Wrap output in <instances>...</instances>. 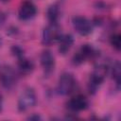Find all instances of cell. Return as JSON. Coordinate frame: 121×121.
Returning a JSON list of instances; mask_svg holds the SVG:
<instances>
[{"label": "cell", "mask_w": 121, "mask_h": 121, "mask_svg": "<svg viewBox=\"0 0 121 121\" xmlns=\"http://www.w3.org/2000/svg\"><path fill=\"white\" fill-rule=\"evenodd\" d=\"M109 72V66L106 63H98L92 74L90 75L88 81V91L91 95H95L103 81L106 78V76Z\"/></svg>", "instance_id": "obj_1"}, {"label": "cell", "mask_w": 121, "mask_h": 121, "mask_svg": "<svg viewBox=\"0 0 121 121\" xmlns=\"http://www.w3.org/2000/svg\"><path fill=\"white\" fill-rule=\"evenodd\" d=\"M78 83L75 77L71 73H63L60 75L58 80L57 92L60 95H69L75 92Z\"/></svg>", "instance_id": "obj_2"}, {"label": "cell", "mask_w": 121, "mask_h": 121, "mask_svg": "<svg viewBox=\"0 0 121 121\" xmlns=\"http://www.w3.org/2000/svg\"><path fill=\"white\" fill-rule=\"evenodd\" d=\"M62 35L61 28L58 23H49V25L43 28L42 34V43L43 45H50L58 42Z\"/></svg>", "instance_id": "obj_3"}, {"label": "cell", "mask_w": 121, "mask_h": 121, "mask_svg": "<svg viewBox=\"0 0 121 121\" xmlns=\"http://www.w3.org/2000/svg\"><path fill=\"white\" fill-rule=\"evenodd\" d=\"M37 102V95L33 88H26L18 97L17 108L19 112H26L35 106Z\"/></svg>", "instance_id": "obj_4"}, {"label": "cell", "mask_w": 121, "mask_h": 121, "mask_svg": "<svg viewBox=\"0 0 121 121\" xmlns=\"http://www.w3.org/2000/svg\"><path fill=\"white\" fill-rule=\"evenodd\" d=\"M97 56V51L91 44H82L74 54L72 62L75 65H79L88 60H93Z\"/></svg>", "instance_id": "obj_5"}, {"label": "cell", "mask_w": 121, "mask_h": 121, "mask_svg": "<svg viewBox=\"0 0 121 121\" xmlns=\"http://www.w3.org/2000/svg\"><path fill=\"white\" fill-rule=\"evenodd\" d=\"M18 77L10 66H4L0 71V83L6 90H12L16 87Z\"/></svg>", "instance_id": "obj_6"}, {"label": "cell", "mask_w": 121, "mask_h": 121, "mask_svg": "<svg viewBox=\"0 0 121 121\" xmlns=\"http://www.w3.org/2000/svg\"><path fill=\"white\" fill-rule=\"evenodd\" d=\"M72 25L76 32L81 36H87L93 31V23L84 16L73 17Z\"/></svg>", "instance_id": "obj_7"}, {"label": "cell", "mask_w": 121, "mask_h": 121, "mask_svg": "<svg viewBox=\"0 0 121 121\" xmlns=\"http://www.w3.org/2000/svg\"><path fill=\"white\" fill-rule=\"evenodd\" d=\"M88 105H89L88 99L86 98L85 95L80 94H78L72 96L66 104L67 109L72 112H78L84 111L88 108Z\"/></svg>", "instance_id": "obj_8"}, {"label": "cell", "mask_w": 121, "mask_h": 121, "mask_svg": "<svg viewBox=\"0 0 121 121\" xmlns=\"http://www.w3.org/2000/svg\"><path fill=\"white\" fill-rule=\"evenodd\" d=\"M37 13L36 6L29 0L22 2L18 10V17L22 21H28L35 17Z\"/></svg>", "instance_id": "obj_9"}, {"label": "cell", "mask_w": 121, "mask_h": 121, "mask_svg": "<svg viewBox=\"0 0 121 121\" xmlns=\"http://www.w3.org/2000/svg\"><path fill=\"white\" fill-rule=\"evenodd\" d=\"M40 61H41V65L43 67L44 75L49 76L54 71L55 65H56L55 57L52 54V52L50 50H43L41 54Z\"/></svg>", "instance_id": "obj_10"}, {"label": "cell", "mask_w": 121, "mask_h": 121, "mask_svg": "<svg viewBox=\"0 0 121 121\" xmlns=\"http://www.w3.org/2000/svg\"><path fill=\"white\" fill-rule=\"evenodd\" d=\"M59 43V52L61 55L67 54L74 44V37L71 34H62L58 41Z\"/></svg>", "instance_id": "obj_11"}, {"label": "cell", "mask_w": 121, "mask_h": 121, "mask_svg": "<svg viewBox=\"0 0 121 121\" xmlns=\"http://www.w3.org/2000/svg\"><path fill=\"white\" fill-rule=\"evenodd\" d=\"M17 65H18V71L21 75H29L34 69L33 62L30 60L26 59L25 56L18 59Z\"/></svg>", "instance_id": "obj_12"}, {"label": "cell", "mask_w": 121, "mask_h": 121, "mask_svg": "<svg viewBox=\"0 0 121 121\" xmlns=\"http://www.w3.org/2000/svg\"><path fill=\"white\" fill-rule=\"evenodd\" d=\"M60 5L58 3L52 4L51 6H49V8L47 9L46 11V16L48 19L49 23H58L59 22V18H60Z\"/></svg>", "instance_id": "obj_13"}, {"label": "cell", "mask_w": 121, "mask_h": 121, "mask_svg": "<svg viewBox=\"0 0 121 121\" xmlns=\"http://www.w3.org/2000/svg\"><path fill=\"white\" fill-rule=\"evenodd\" d=\"M120 75H121L120 62L117 60L112 66V79L114 80L117 89H119V86H120Z\"/></svg>", "instance_id": "obj_14"}, {"label": "cell", "mask_w": 121, "mask_h": 121, "mask_svg": "<svg viewBox=\"0 0 121 121\" xmlns=\"http://www.w3.org/2000/svg\"><path fill=\"white\" fill-rule=\"evenodd\" d=\"M110 43L111 45L117 51L120 50V46H121V38H120V34L116 33V34H112L110 38Z\"/></svg>", "instance_id": "obj_15"}, {"label": "cell", "mask_w": 121, "mask_h": 121, "mask_svg": "<svg viewBox=\"0 0 121 121\" xmlns=\"http://www.w3.org/2000/svg\"><path fill=\"white\" fill-rule=\"evenodd\" d=\"M11 53L17 58V59H20L22 57H24V50L22 47H20L19 45H13L11 47Z\"/></svg>", "instance_id": "obj_16"}, {"label": "cell", "mask_w": 121, "mask_h": 121, "mask_svg": "<svg viewBox=\"0 0 121 121\" xmlns=\"http://www.w3.org/2000/svg\"><path fill=\"white\" fill-rule=\"evenodd\" d=\"M6 14L3 12V11H1L0 10V26H2L4 24H5V22H6Z\"/></svg>", "instance_id": "obj_17"}, {"label": "cell", "mask_w": 121, "mask_h": 121, "mask_svg": "<svg viewBox=\"0 0 121 121\" xmlns=\"http://www.w3.org/2000/svg\"><path fill=\"white\" fill-rule=\"evenodd\" d=\"M27 119H28V120H41L42 118H41V116L38 115V114H32V115H30Z\"/></svg>", "instance_id": "obj_18"}, {"label": "cell", "mask_w": 121, "mask_h": 121, "mask_svg": "<svg viewBox=\"0 0 121 121\" xmlns=\"http://www.w3.org/2000/svg\"><path fill=\"white\" fill-rule=\"evenodd\" d=\"M2 107H3V96L0 94V112L2 111Z\"/></svg>", "instance_id": "obj_19"}, {"label": "cell", "mask_w": 121, "mask_h": 121, "mask_svg": "<svg viewBox=\"0 0 121 121\" xmlns=\"http://www.w3.org/2000/svg\"><path fill=\"white\" fill-rule=\"evenodd\" d=\"M1 1H2V2H9V0H1Z\"/></svg>", "instance_id": "obj_20"}, {"label": "cell", "mask_w": 121, "mask_h": 121, "mask_svg": "<svg viewBox=\"0 0 121 121\" xmlns=\"http://www.w3.org/2000/svg\"><path fill=\"white\" fill-rule=\"evenodd\" d=\"M1 44H2V40L0 39V46H1Z\"/></svg>", "instance_id": "obj_21"}]
</instances>
